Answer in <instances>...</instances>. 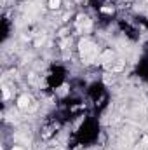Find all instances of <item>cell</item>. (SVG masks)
Returning <instances> with one entry per match:
<instances>
[{
    "label": "cell",
    "mask_w": 148,
    "mask_h": 150,
    "mask_svg": "<svg viewBox=\"0 0 148 150\" xmlns=\"http://www.w3.org/2000/svg\"><path fill=\"white\" fill-rule=\"evenodd\" d=\"M28 105H30V98L28 96H21L18 100V107L19 108H28Z\"/></svg>",
    "instance_id": "6da1fadb"
},
{
    "label": "cell",
    "mask_w": 148,
    "mask_h": 150,
    "mask_svg": "<svg viewBox=\"0 0 148 150\" xmlns=\"http://www.w3.org/2000/svg\"><path fill=\"white\" fill-rule=\"evenodd\" d=\"M59 4H61V0H49V7L51 9H58Z\"/></svg>",
    "instance_id": "7a4b0ae2"
},
{
    "label": "cell",
    "mask_w": 148,
    "mask_h": 150,
    "mask_svg": "<svg viewBox=\"0 0 148 150\" xmlns=\"http://www.w3.org/2000/svg\"><path fill=\"white\" fill-rule=\"evenodd\" d=\"M12 150H23V149H19V147H16V149H12Z\"/></svg>",
    "instance_id": "3957f363"
}]
</instances>
